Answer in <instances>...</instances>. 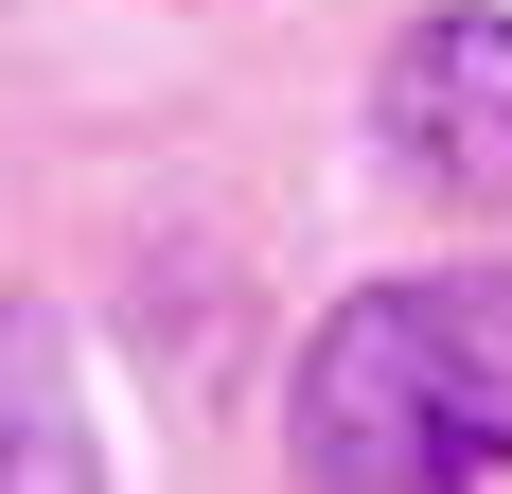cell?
I'll return each mask as SVG.
<instances>
[{
  "mask_svg": "<svg viewBox=\"0 0 512 494\" xmlns=\"http://www.w3.org/2000/svg\"><path fill=\"white\" fill-rule=\"evenodd\" d=\"M283 459L318 494H477L512 477V265H424L318 318Z\"/></svg>",
  "mask_w": 512,
  "mask_h": 494,
  "instance_id": "cell-1",
  "label": "cell"
},
{
  "mask_svg": "<svg viewBox=\"0 0 512 494\" xmlns=\"http://www.w3.org/2000/svg\"><path fill=\"white\" fill-rule=\"evenodd\" d=\"M371 124H389V177H424L460 212H512V0L407 18L389 71H371Z\"/></svg>",
  "mask_w": 512,
  "mask_h": 494,
  "instance_id": "cell-2",
  "label": "cell"
},
{
  "mask_svg": "<svg viewBox=\"0 0 512 494\" xmlns=\"http://www.w3.org/2000/svg\"><path fill=\"white\" fill-rule=\"evenodd\" d=\"M89 406H71V336H53V318H36V300H0V494H71V477H89Z\"/></svg>",
  "mask_w": 512,
  "mask_h": 494,
  "instance_id": "cell-3",
  "label": "cell"
}]
</instances>
